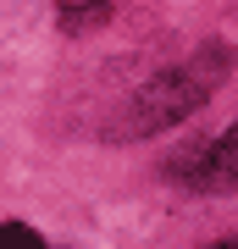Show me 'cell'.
Masks as SVG:
<instances>
[{"instance_id":"6da1fadb","label":"cell","mask_w":238,"mask_h":249,"mask_svg":"<svg viewBox=\"0 0 238 249\" xmlns=\"http://www.w3.org/2000/svg\"><path fill=\"white\" fill-rule=\"evenodd\" d=\"M227 67H233V55L221 45H211V50H200L188 67L161 72L155 83H144V89L128 100V116L111 127V133L116 139H139V133H161V127L183 122L188 111H200L205 100H211V89L227 78Z\"/></svg>"},{"instance_id":"7a4b0ae2","label":"cell","mask_w":238,"mask_h":249,"mask_svg":"<svg viewBox=\"0 0 238 249\" xmlns=\"http://www.w3.org/2000/svg\"><path fill=\"white\" fill-rule=\"evenodd\" d=\"M183 178L194 188H211V194H233V188H238V122L221 139L200 144V150L183 160Z\"/></svg>"},{"instance_id":"3957f363","label":"cell","mask_w":238,"mask_h":249,"mask_svg":"<svg viewBox=\"0 0 238 249\" xmlns=\"http://www.w3.org/2000/svg\"><path fill=\"white\" fill-rule=\"evenodd\" d=\"M106 17H111V0H61L55 6V22L67 34H94V28H106Z\"/></svg>"},{"instance_id":"277c9868","label":"cell","mask_w":238,"mask_h":249,"mask_svg":"<svg viewBox=\"0 0 238 249\" xmlns=\"http://www.w3.org/2000/svg\"><path fill=\"white\" fill-rule=\"evenodd\" d=\"M0 249H44V238L34 227H22V222H6L0 227Z\"/></svg>"},{"instance_id":"5b68a950","label":"cell","mask_w":238,"mask_h":249,"mask_svg":"<svg viewBox=\"0 0 238 249\" xmlns=\"http://www.w3.org/2000/svg\"><path fill=\"white\" fill-rule=\"evenodd\" d=\"M211 249H238V244H233V238H227V244H211Z\"/></svg>"}]
</instances>
